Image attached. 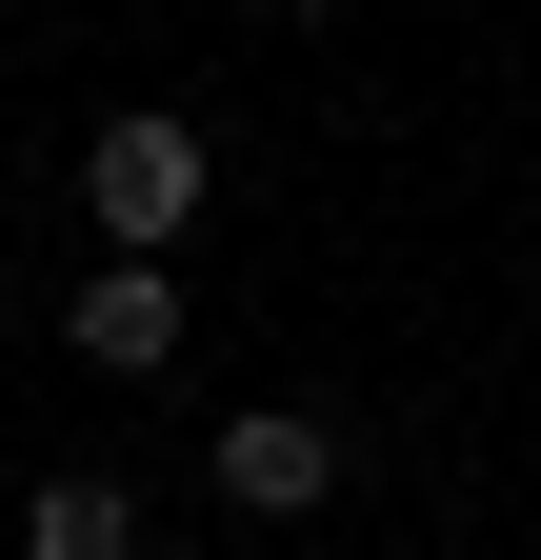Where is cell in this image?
Masks as SVG:
<instances>
[{
    "mask_svg": "<svg viewBox=\"0 0 541 560\" xmlns=\"http://www.w3.org/2000/svg\"><path fill=\"white\" fill-rule=\"evenodd\" d=\"M200 480H221L241 521H321V501H342V420L261 400V420H221V460H200Z\"/></svg>",
    "mask_w": 541,
    "mask_h": 560,
    "instance_id": "2",
    "label": "cell"
},
{
    "mask_svg": "<svg viewBox=\"0 0 541 560\" xmlns=\"http://www.w3.org/2000/svg\"><path fill=\"white\" fill-rule=\"evenodd\" d=\"M21 560H161V540H141V501H120L101 460H60L41 501H21Z\"/></svg>",
    "mask_w": 541,
    "mask_h": 560,
    "instance_id": "4",
    "label": "cell"
},
{
    "mask_svg": "<svg viewBox=\"0 0 541 560\" xmlns=\"http://www.w3.org/2000/svg\"><path fill=\"white\" fill-rule=\"evenodd\" d=\"M200 180H221V161H200V120L120 101V120L81 140V221H101V260H161V241L200 221Z\"/></svg>",
    "mask_w": 541,
    "mask_h": 560,
    "instance_id": "1",
    "label": "cell"
},
{
    "mask_svg": "<svg viewBox=\"0 0 541 560\" xmlns=\"http://www.w3.org/2000/svg\"><path fill=\"white\" fill-rule=\"evenodd\" d=\"M60 340H81L101 381H161V361H181V280H161V260H101V280H81V320H60Z\"/></svg>",
    "mask_w": 541,
    "mask_h": 560,
    "instance_id": "3",
    "label": "cell"
}]
</instances>
